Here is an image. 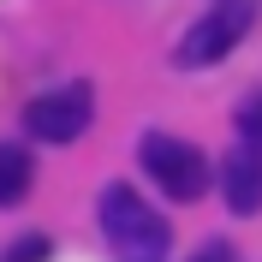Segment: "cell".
I'll return each mask as SVG.
<instances>
[{
    "mask_svg": "<svg viewBox=\"0 0 262 262\" xmlns=\"http://www.w3.org/2000/svg\"><path fill=\"white\" fill-rule=\"evenodd\" d=\"M96 221H101V238L114 245L119 262H167V245H173V227H167L161 209H149L131 185H101V203H96Z\"/></svg>",
    "mask_w": 262,
    "mask_h": 262,
    "instance_id": "obj_1",
    "label": "cell"
},
{
    "mask_svg": "<svg viewBox=\"0 0 262 262\" xmlns=\"http://www.w3.org/2000/svg\"><path fill=\"white\" fill-rule=\"evenodd\" d=\"M256 0H214L209 12L196 18L191 30L179 36V48H173V66L179 72H203V66H221L238 42L250 36V24H256Z\"/></svg>",
    "mask_w": 262,
    "mask_h": 262,
    "instance_id": "obj_2",
    "label": "cell"
},
{
    "mask_svg": "<svg viewBox=\"0 0 262 262\" xmlns=\"http://www.w3.org/2000/svg\"><path fill=\"white\" fill-rule=\"evenodd\" d=\"M137 167H143L155 191H167L173 203H196V196L209 191V161H203V149L173 137V131H143L137 137Z\"/></svg>",
    "mask_w": 262,
    "mask_h": 262,
    "instance_id": "obj_3",
    "label": "cell"
},
{
    "mask_svg": "<svg viewBox=\"0 0 262 262\" xmlns=\"http://www.w3.org/2000/svg\"><path fill=\"white\" fill-rule=\"evenodd\" d=\"M96 119V90L90 83H60V90H42L24 107V131L36 143H78Z\"/></svg>",
    "mask_w": 262,
    "mask_h": 262,
    "instance_id": "obj_4",
    "label": "cell"
},
{
    "mask_svg": "<svg viewBox=\"0 0 262 262\" xmlns=\"http://www.w3.org/2000/svg\"><path fill=\"white\" fill-rule=\"evenodd\" d=\"M221 203L232 214H256L262 209V149L232 143L227 161H221Z\"/></svg>",
    "mask_w": 262,
    "mask_h": 262,
    "instance_id": "obj_5",
    "label": "cell"
},
{
    "mask_svg": "<svg viewBox=\"0 0 262 262\" xmlns=\"http://www.w3.org/2000/svg\"><path fill=\"white\" fill-rule=\"evenodd\" d=\"M30 185H36V161H30V149L0 137V209H18V203L30 196Z\"/></svg>",
    "mask_w": 262,
    "mask_h": 262,
    "instance_id": "obj_6",
    "label": "cell"
},
{
    "mask_svg": "<svg viewBox=\"0 0 262 262\" xmlns=\"http://www.w3.org/2000/svg\"><path fill=\"white\" fill-rule=\"evenodd\" d=\"M232 125H238V143L262 149V90H250V96L238 101V114H232Z\"/></svg>",
    "mask_w": 262,
    "mask_h": 262,
    "instance_id": "obj_7",
    "label": "cell"
},
{
    "mask_svg": "<svg viewBox=\"0 0 262 262\" xmlns=\"http://www.w3.org/2000/svg\"><path fill=\"white\" fill-rule=\"evenodd\" d=\"M48 250H54L48 232H18L12 245L0 250V262H48Z\"/></svg>",
    "mask_w": 262,
    "mask_h": 262,
    "instance_id": "obj_8",
    "label": "cell"
},
{
    "mask_svg": "<svg viewBox=\"0 0 262 262\" xmlns=\"http://www.w3.org/2000/svg\"><path fill=\"white\" fill-rule=\"evenodd\" d=\"M191 262H232V250L227 245H221V238H214V245H203V250H196V256Z\"/></svg>",
    "mask_w": 262,
    "mask_h": 262,
    "instance_id": "obj_9",
    "label": "cell"
}]
</instances>
